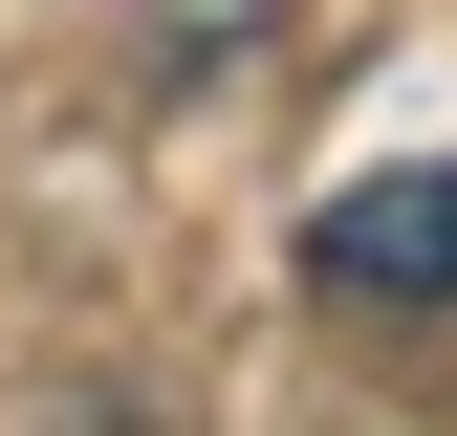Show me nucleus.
Masks as SVG:
<instances>
[{
    "label": "nucleus",
    "instance_id": "f03ea898",
    "mask_svg": "<svg viewBox=\"0 0 457 436\" xmlns=\"http://www.w3.org/2000/svg\"><path fill=\"white\" fill-rule=\"evenodd\" d=\"M262 22H283V0H153V44H175V66H240Z\"/></svg>",
    "mask_w": 457,
    "mask_h": 436
},
{
    "label": "nucleus",
    "instance_id": "f257e3e1",
    "mask_svg": "<svg viewBox=\"0 0 457 436\" xmlns=\"http://www.w3.org/2000/svg\"><path fill=\"white\" fill-rule=\"evenodd\" d=\"M305 262L349 306H457V153H436V175H349V197L305 218Z\"/></svg>",
    "mask_w": 457,
    "mask_h": 436
}]
</instances>
